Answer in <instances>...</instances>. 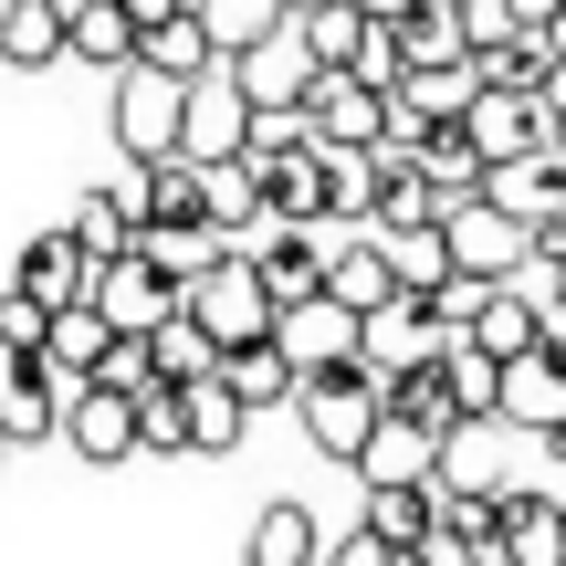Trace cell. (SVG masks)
Listing matches in <instances>:
<instances>
[{"mask_svg":"<svg viewBox=\"0 0 566 566\" xmlns=\"http://www.w3.org/2000/svg\"><path fill=\"white\" fill-rule=\"evenodd\" d=\"M294 420H304V441H315L325 462H346V472H357L367 430L388 420V367H378V357H336V367H304V388H294Z\"/></svg>","mask_w":566,"mask_h":566,"instance_id":"6da1fadb","label":"cell"},{"mask_svg":"<svg viewBox=\"0 0 566 566\" xmlns=\"http://www.w3.org/2000/svg\"><path fill=\"white\" fill-rule=\"evenodd\" d=\"M179 304L200 315V336L210 346H252V336H273V294H263V273H252V252L231 242L210 273H189L179 283Z\"/></svg>","mask_w":566,"mask_h":566,"instance_id":"7a4b0ae2","label":"cell"},{"mask_svg":"<svg viewBox=\"0 0 566 566\" xmlns=\"http://www.w3.org/2000/svg\"><path fill=\"white\" fill-rule=\"evenodd\" d=\"M179 105H189V84H168V74H147V63H126L116 95H105V126H116V147H126L137 168H158V158H179Z\"/></svg>","mask_w":566,"mask_h":566,"instance_id":"3957f363","label":"cell"},{"mask_svg":"<svg viewBox=\"0 0 566 566\" xmlns=\"http://www.w3.org/2000/svg\"><path fill=\"white\" fill-rule=\"evenodd\" d=\"M441 252H451V273H462V283H514V273H535L525 221H504L493 200H451V210H441Z\"/></svg>","mask_w":566,"mask_h":566,"instance_id":"277c9868","label":"cell"},{"mask_svg":"<svg viewBox=\"0 0 566 566\" xmlns=\"http://www.w3.org/2000/svg\"><path fill=\"white\" fill-rule=\"evenodd\" d=\"M242 147H252V105H242V84H231V63H210V74L189 84V105H179V158L221 168V158H242Z\"/></svg>","mask_w":566,"mask_h":566,"instance_id":"5b68a950","label":"cell"},{"mask_svg":"<svg viewBox=\"0 0 566 566\" xmlns=\"http://www.w3.org/2000/svg\"><path fill=\"white\" fill-rule=\"evenodd\" d=\"M53 441H74V462H95V472L137 462V399H126V388L74 378V388H63V430H53Z\"/></svg>","mask_w":566,"mask_h":566,"instance_id":"8992f818","label":"cell"},{"mask_svg":"<svg viewBox=\"0 0 566 566\" xmlns=\"http://www.w3.org/2000/svg\"><path fill=\"white\" fill-rule=\"evenodd\" d=\"M231 84H242L252 116H294V105L315 95V53H304V32L283 21V32H263L252 53H231Z\"/></svg>","mask_w":566,"mask_h":566,"instance_id":"52a82bcc","label":"cell"},{"mask_svg":"<svg viewBox=\"0 0 566 566\" xmlns=\"http://www.w3.org/2000/svg\"><path fill=\"white\" fill-rule=\"evenodd\" d=\"M84 304H95L116 336H147V325L179 315V283L147 263V252H116V263H95V294H84Z\"/></svg>","mask_w":566,"mask_h":566,"instance_id":"ba28073f","label":"cell"},{"mask_svg":"<svg viewBox=\"0 0 566 566\" xmlns=\"http://www.w3.org/2000/svg\"><path fill=\"white\" fill-rule=\"evenodd\" d=\"M462 137H472V158H525V147H546V95H525V84H472V105H462Z\"/></svg>","mask_w":566,"mask_h":566,"instance_id":"9c48e42d","label":"cell"},{"mask_svg":"<svg viewBox=\"0 0 566 566\" xmlns=\"http://www.w3.org/2000/svg\"><path fill=\"white\" fill-rule=\"evenodd\" d=\"M493 420L504 430H566V346H525V357H504V399H493Z\"/></svg>","mask_w":566,"mask_h":566,"instance_id":"30bf717a","label":"cell"},{"mask_svg":"<svg viewBox=\"0 0 566 566\" xmlns=\"http://www.w3.org/2000/svg\"><path fill=\"white\" fill-rule=\"evenodd\" d=\"M242 252H252V273H263V294H273V304L325 294V231H315V221H263Z\"/></svg>","mask_w":566,"mask_h":566,"instance_id":"8fae6325","label":"cell"},{"mask_svg":"<svg viewBox=\"0 0 566 566\" xmlns=\"http://www.w3.org/2000/svg\"><path fill=\"white\" fill-rule=\"evenodd\" d=\"M357 336H367V325L346 315L336 294H304V304H273V346H283V357H294V367H336V357H357Z\"/></svg>","mask_w":566,"mask_h":566,"instance_id":"7c38bea8","label":"cell"},{"mask_svg":"<svg viewBox=\"0 0 566 566\" xmlns=\"http://www.w3.org/2000/svg\"><path fill=\"white\" fill-rule=\"evenodd\" d=\"M304 126H315V147H378L388 126V95L357 74H315V95H304Z\"/></svg>","mask_w":566,"mask_h":566,"instance_id":"4fadbf2b","label":"cell"},{"mask_svg":"<svg viewBox=\"0 0 566 566\" xmlns=\"http://www.w3.org/2000/svg\"><path fill=\"white\" fill-rule=\"evenodd\" d=\"M462 336L483 346V357H525V346H546V325H535V283L525 273H514V283H472Z\"/></svg>","mask_w":566,"mask_h":566,"instance_id":"5bb4252c","label":"cell"},{"mask_svg":"<svg viewBox=\"0 0 566 566\" xmlns=\"http://www.w3.org/2000/svg\"><path fill=\"white\" fill-rule=\"evenodd\" d=\"M325 294L346 304V315H378V304H399V273H388V242L378 231H346V242H325Z\"/></svg>","mask_w":566,"mask_h":566,"instance_id":"9a60e30c","label":"cell"},{"mask_svg":"<svg viewBox=\"0 0 566 566\" xmlns=\"http://www.w3.org/2000/svg\"><path fill=\"white\" fill-rule=\"evenodd\" d=\"M63 388H74V378H53V367H42V357H11V378H0V441H53V430H63Z\"/></svg>","mask_w":566,"mask_h":566,"instance_id":"2e32d148","label":"cell"},{"mask_svg":"<svg viewBox=\"0 0 566 566\" xmlns=\"http://www.w3.org/2000/svg\"><path fill=\"white\" fill-rule=\"evenodd\" d=\"M472 200H493L504 221H546V210H566V168L546 158V147H525V158H493Z\"/></svg>","mask_w":566,"mask_h":566,"instance_id":"e0dca14e","label":"cell"},{"mask_svg":"<svg viewBox=\"0 0 566 566\" xmlns=\"http://www.w3.org/2000/svg\"><path fill=\"white\" fill-rule=\"evenodd\" d=\"M11 283H21V294H42V304H84V294H95V252L53 221V231L21 242V273H11Z\"/></svg>","mask_w":566,"mask_h":566,"instance_id":"ac0fdd59","label":"cell"},{"mask_svg":"<svg viewBox=\"0 0 566 566\" xmlns=\"http://www.w3.org/2000/svg\"><path fill=\"white\" fill-rule=\"evenodd\" d=\"M430 472H441V430L399 420V409H388V420L367 430V451H357V483H430Z\"/></svg>","mask_w":566,"mask_h":566,"instance_id":"d6986e66","label":"cell"},{"mask_svg":"<svg viewBox=\"0 0 566 566\" xmlns=\"http://www.w3.org/2000/svg\"><path fill=\"white\" fill-rule=\"evenodd\" d=\"M63 53L116 84L126 63H137V11H126V0H74V11H63Z\"/></svg>","mask_w":566,"mask_h":566,"instance_id":"ffe728a7","label":"cell"},{"mask_svg":"<svg viewBox=\"0 0 566 566\" xmlns=\"http://www.w3.org/2000/svg\"><path fill=\"white\" fill-rule=\"evenodd\" d=\"M315 556H325V525L294 493H273V504L252 514V535H242V566H315Z\"/></svg>","mask_w":566,"mask_h":566,"instance_id":"44dd1931","label":"cell"},{"mask_svg":"<svg viewBox=\"0 0 566 566\" xmlns=\"http://www.w3.org/2000/svg\"><path fill=\"white\" fill-rule=\"evenodd\" d=\"M514 566H566V504H546L535 483H504V535H493Z\"/></svg>","mask_w":566,"mask_h":566,"instance_id":"7402d4cb","label":"cell"},{"mask_svg":"<svg viewBox=\"0 0 566 566\" xmlns=\"http://www.w3.org/2000/svg\"><path fill=\"white\" fill-rule=\"evenodd\" d=\"M221 388H231V399L252 409V420H263V409H283V399L304 388V367L283 357L273 336H252V346H221Z\"/></svg>","mask_w":566,"mask_h":566,"instance_id":"603a6c76","label":"cell"},{"mask_svg":"<svg viewBox=\"0 0 566 566\" xmlns=\"http://www.w3.org/2000/svg\"><path fill=\"white\" fill-rule=\"evenodd\" d=\"M294 32H304V53H315V74H357L388 21H367L357 0H325V11H294Z\"/></svg>","mask_w":566,"mask_h":566,"instance_id":"cb8c5ba5","label":"cell"},{"mask_svg":"<svg viewBox=\"0 0 566 566\" xmlns=\"http://www.w3.org/2000/svg\"><path fill=\"white\" fill-rule=\"evenodd\" d=\"M137 63H147V74H168V84H200L221 53H210L200 11H168V21H147V32H137Z\"/></svg>","mask_w":566,"mask_h":566,"instance_id":"d4e9b609","label":"cell"},{"mask_svg":"<svg viewBox=\"0 0 566 566\" xmlns=\"http://www.w3.org/2000/svg\"><path fill=\"white\" fill-rule=\"evenodd\" d=\"M179 409H189V451H210V462H221V451H242V430H252V409L221 388V367H210V378H189Z\"/></svg>","mask_w":566,"mask_h":566,"instance_id":"484cf974","label":"cell"},{"mask_svg":"<svg viewBox=\"0 0 566 566\" xmlns=\"http://www.w3.org/2000/svg\"><path fill=\"white\" fill-rule=\"evenodd\" d=\"M0 63H11V74L63 63V11L53 0H0Z\"/></svg>","mask_w":566,"mask_h":566,"instance_id":"4316f807","label":"cell"},{"mask_svg":"<svg viewBox=\"0 0 566 566\" xmlns=\"http://www.w3.org/2000/svg\"><path fill=\"white\" fill-rule=\"evenodd\" d=\"M441 388H451V420H493V399H504V357H483L472 336H451L441 346Z\"/></svg>","mask_w":566,"mask_h":566,"instance_id":"83f0119b","label":"cell"},{"mask_svg":"<svg viewBox=\"0 0 566 566\" xmlns=\"http://www.w3.org/2000/svg\"><path fill=\"white\" fill-rule=\"evenodd\" d=\"M357 525H367V535H388V546L409 556L430 525H441V493H430V483H367V514H357Z\"/></svg>","mask_w":566,"mask_h":566,"instance_id":"f1b7e54d","label":"cell"},{"mask_svg":"<svg viewBox=\"0 0 566 566\" xmlns=\"http://www.w3.org/2000/svg\"><path fill=\"white\" fill-rule=\"evenodd\" d=\"M137 252H147L168 283H189V273H210V263H221L231 242H221L210 221H137Z\"/></svg>","mask_w":566,"mask_h":566,"instance_id":"f546056e","label":"cell"},{"mask_svg":"<svg viewBox=\"0 0 566 566\" xmlns=\"http://www.w3.org/2000/svg\"><path fill=\"white\" fill-rule=\"evenodd\" d=\"M105 336H116V325H105L95 304H53V325H42V367H53V378H95Z\"/></svg>","mask_w":566,"mask_h":566,"instance_id":"4dcf8cb0","label":"cell"},{"mask_svg":"<svg viewBox=\"0 0 566 566\" xmlns=\"http://www.w3.org/2000/svg\"><path fill=\"white\" fill-rule=\"evenodd\" d=\"M189 11H200V32H210V53H252V42H263V32H283V21H294V11H283V0H189Z\"/></svg>","mask_w":566,"mask_h":566,"instance_id":"1f68e13d","label":"cell"},{"mask_svg":"<svg viewBox=\"0 0 566 566\" xmlns=\"http://www.w3.org/2000/svg\"><path fill=\"white\" fill-rule=\"evenodd\" d=\"M472 84H483V74H472V53H451V63H409L388 95H399V105H420V116L441 126V116H462V105H472Z\"/></svg>","mask_w":566,"mask_h":566,"instance_id":"d6a6232c","label":"cell"},{"mask_svg":"<svg viewBox=\"0 0 566 566\" xmlns=\"http://www.w3.org/2000/svg\"><path fill=\"white\" fill-rule=\"evenodd\" d=\"M147 357H158V378H210V367H221V346H210L200 336V315H189V304H179V315H168V325H147Z\"/></svg>","mask_w":566,"mask_h":566,"instance_id":"836d02e7","label":"cell"},{"mask_svg":"<svg viewBox=\"0 0 566 566\" xmlns=\"http://www.w3.org/2000/svg\"><path fill=\"white\" fill-rule=\"evenodd\" d=\"M378 242H388V273H399V294H441V283H451L441 221H420V231H378Z\"/></svg>","mask_w":566,"mask_h":566,"instance_id":"e575fe53","label":"cell"},{"mask_svg":"<svg viewBox=\"0 0 566 566\" xmlns=\"http://www.w3.org/2000/svg\"><path fill=\"white\" fill-rule=\"evenodd\" d=\"M420 221H441L430 179H420V168H378V200H367V231H420Z\"/></svg>","mask_w":566,"mask_h":566,"instance_id":"d590c367","label":"cell"},{"mask_svg":"<svg viewBox=\"0 0 566 566\" xmlns=\"http://www.w3.org/2000/svg\"><path fill=\"white\" fill-rule=\"evenodd\" d=\"M137 451H189V409H179V378H147V388H137Z\"/></svg>","mask_w":566,"mask_h":566,"instance_id":"8d00e7d4","label":"cell"},{"mask_svg":"<svg viewBox=\"0 0 566 566\" xmlns=\"http://www.w3.org/2000/svg\"><path fill=\"white\" fill-rule=\"evenodd\" d=\"M147 221H210V210H200V168H189V158L147 168Z\"/></svg>","mask_w":566,"mask_h":566,"instance_id":"74e56055","label":"cell"},{"mask_svg":"<svg viewBox=\"0 0 566 566\" xmlns=\"http://www.w3.org/2000/svg\"><path fill=\"white\" fill-rule=\"evenodd\" d=\"M42 325H53V304L21 294V283H0V357H42Z\"/></svg>","mask_w":566,"mask_h":566,"instance_id":"f35d334b","label":"cell"},{"mask_svg":"<svg viewBox=\"0 0 566 566\" xmlns=\"http://www.w3.org/2000/svg\"><path fill=\"white\" fill-rule=\"evenodd\" d=\"M147 378H158V357H147V336H105V357H95V388H126V399H137Z\"/></svg>","mask_w":566,"mask_h":566,"instance_id":"ab89813d","label":"cell"},{"mask_svg":"<svg viewBox=\"0 0 566 566\" xmlns=\"http://www.w3.org/2000/svg\"><path fill=\"white\" fill-rule=\"evenodd\" d=\"M315 566H399V546H388V535H367V525H346Z\"/></svg>","mask_w":566,"mask_h":566,"instance_id":"60d3db41","label":"cell"},{"mask_svg":"<svg viewBox=\"0 0 566 566\" xmlns=\"http://www.w3.org/2000/svg\"><path fill=\"white\" fill-rule=\"evenodd\" d=\"M525 252H535V273H556V263H566V210H546V221H525Z\"/></svg>","mask_w":566,"mask_h":566,"instance_id":"b9f144b4","label":"cell"},{"mask_svg":"<svg viewBox=\"0 0 566 566\" xmlns=\"http://www.w3.org/2000/svg\"><path fill=\"white\" fill-rule=\"evenodd\" d=\"M409 556H420V566H483V546H462V535H441V525H430Z\"/></svg>","mask_w":566,"mask_h":566,"instance_id":"7bdbcfd3","label":"cell"},{"mask_svg":"<svg viewBox=\"0 0 566 566\" xmlns=\"http://www.w3.org/2000/svg\"><path fill=\"white\" fill-rule=\"evenodd\" d=\"M357 11H367V21H388V32H399V21L420 11V0H357Z\"/></svg>","mask_w":566,"mask_h":566,"instance_id":"ee69618b","label":"cell"},{"mask_svg":"<svg viewBox=\"0 0 566 566\" xmlns=\"http://www.w3.org/2000/svg\"><path fill=\"white\" fill-rule=\"evenodd\" d=\"M126 11H137V32H147V21H168V11H189V0H126Z\"/></svg>","mask_w":566,"mask_h":566,"instance_id":"f6af8a7d","label":"cell"},{"mask_svg":"<svg viewBox=\"0 0 566 566\" xmlns=\"http://www.w3.org/2000/svg\"><path fill=\"white\" fill-rule=\"evenodd\" d=\"M535 95H546V116H566V63H556V74H546V84H535Z\"/></svg>","mask_w":566,"mask_h":566,"instance_id":"bcb514c9","label":"cell"},{"mask_svg":"<svg viewBox=\"0 0 566 566\" xmlns=\"http://www.w3.org/2000/svg\"><path fill=\"white\" fill-rule=\"evenodd\" d=\"M546 283H556V304H566V263H556V273H546Z\"/></svg>","mask_w":566,"mask_h":566,"instance_id":"7dc6e473","label":"cell"},{"mask_svg":"<svg viewBox=\"0 0 566 566\" xmlns=\"http://www.w3.org/2000/svg\"><path fill=\"white\" fill-rule=\"evenodd\" d=\"M283 11H325V0H283Z\"/></svg>","mask_w":566,"mask_h":566,"instance_id":"c3c4849f","label":"cell"},{"mask_svg":"<svg viewBox=\"0 0 566 566\" xmlns=\"http://www.w3.org/2000/svg\"><path fill=\"white\" fill-rule=\"evenodd\" d=\"M0 462H11V441H0Z\"/></svg>","mask_w":566,"mask_h":566,"instance_id":"681fc988","label":"cell"},{"mask_svg":"<svg viewBox=\"0 0 566 566\" xmlns=\"http://www.w3.org/2000/svg\"><path fill=\"white\" fill-rule=\"evenodd\" d=\"M399 566H420V556H399Z\"/></svg>","mask_w":566,"mask_h":566,"instance_id":"f907efd6","label":"cell"}]
</instances>
